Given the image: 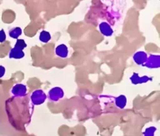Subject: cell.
Segmentation results:
<instances>
[{
    "label": "cell",
    "mask_w": 160,
    "mask_h": 136,
    "mask_svg": "<svg viewBox=\"0 0 160 136\" xmlns=\"http://www.w3.org/2000/svg\"><path fill=\"white\" fill-rule=\"evenodd\" d=\"M56 54L58 57H66L68 56V48L67 46H65L64 44H61L59 46H58L56 48Z\"/></svg>",
    "instance_id": "5"
},
{
    "label": "cell",
    "mask_w": 160,
    "mask_h": 136,
    "mask_svg": "<svg viewBox=\"0 0 160 136\" xmlns=\"http://www.w3.org/2000/svg\"><path fill=\"white\" fill-rule=\"evenodd\" d=\"M115 102H116V105H117L118 107L123 108L126 106V103H127V98H126L125 96H119L116 98Z\"/></svg>",
    "instance_id": "6"
},
{
    "label": "cell",
    "mask_w": 160,
    "mask_h": 136,
    "mask_svg": "<svg viewBox=\"0 0 160 136\" xmlns=\"http://www.w3.org/2000/svg\"><path fill=\"white\" fill-rule=\"evenodd\" d=\"M99 30L102 35L107 36V37H109V36H111V35L112 34V32H113V31H112L111 26H110V25L106 22H101V23H100Z\"/></svg>",
    "instance_id": "1"
},
{
    "label": "cell",
    "mask_w": 160,
    "mask_h": 136,
    "mask_svg": "<svg viewBox=\"0 0 160 136\" xmlns=\"http://www.w3.org/2000/svg\"><path fill=\"white\" fill-rule=\"evenodd\" d=\"M24 57V52L21 51V50H18L17 48H12L11 51H10L9 57L10 58H13V59H21L22 57Z\"/></svg>",
    "instance_id": "3"
},
{
    "label": "cell",
    "mask_w": 160,
    "mask_h": 136,
    "mask_svg": "<svg viewBox=\"0 0 160 136\" xmlns=\"http://www.w3.org/2000/svg\"><path fill=\"white\" fill-rule=\"evenodd\" d=\"M5 74V68L2 66H0V78L2 77Z\"/></svg>",
    "instance_id": "11"
},
{
    "label": "cell",
    "mask_w": 160,
    "mask_h": 136,
    "mask_svg": "<svg viewBox=\"0 0 160 136\" xmlns=\"http://www.w3.org/2000/svg\"><path fill=\"white\" fill-rule=\"evenodd\" d=\"M50 39H51V35L50 33L48 31H42V32H40V35H39V40L41 41L42 42H49Z\"/></svg>",
    "instance_id": "7"
},
{
    "label": "cell",
    "mask_w": 160,
    "mask_h": 136,
    "mask_svg": "<svg viewBox=\"0 0 160 136\" xmlns=\"http://www.w3.org/2000/svg\"><path fill=\"white\" fill-rule=\"evenodd\" d=\"M26 91H27V88L24 85H16L14 88H12V93H14L15 95H18V96H23L25 95Z\"/></svg>",
    "instance_id": "4"
},
{
    "label": "cell",
    "mask_w": 160,
    "mask_h": 136,
    "mask_svg": "<svg viewBox=\"0 0 160 136\" xmlns=\"http://www.w3.org/2000/svg\"><path fill=\"white\" fill-rule=\"evenodd\" d=\"M6 40V34H5L4 30H0V42H3Z\"/></svg>",
    "instance_id": "10"
},
{
    "label": "cell",
    "mask_w": 160,
    "mask_h": 136,
    "mask_svg": "<svg viewBox=\"0 0 160 136\" xmlns=\"http://www.w3.org/2000/svg\"><path fill=\"white\" fill-rule=\"evenodd\" d=\"M22 34V29L20 27H14L9 31V36L12 38H18Z\"/></svg>",
    "instance_id": "8"
},
{
    "label": "cell",
    "mask_w": 160,
    "mask_h": 136,
    "mask_svg": "<svg viewBox=\"0 0 160 136\" xmlns=\"http://www.w3.org/2000/svg\"><path fill=\"white\" fill-rule=\"evenodd\" d=\"M49 96L52 100H58L63 96V91L60 88H54L49 91Z\"/></svg>",
    "instance_id": "2"
},
{
    "label": "cell",
    "mask_w": 160,
    "mask_h": 136,
    "mask_svg": "<svg viewBox=\"0 0 160 136\" xmlns=\"http://www.w3.org/2000/svg\"><path fill=\"white\" fill-rule=\"evenodd\" d=\"M15 48H17L18 50H22L24 49L27 47V43L25 42L24 40L22 39H18L17 40V42H16V44H15Z\"/></svg>",
    "instance_id": "9"
}]
</instances>
